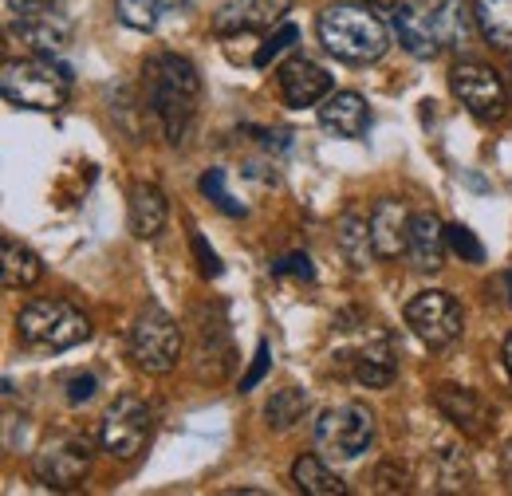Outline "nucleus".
<instances>
[{"mask_svg": "<svg viewBox=\"0 0 512 496\" xmlns=\"http://www.w3.org/2000/svg\"><path fill=\"white\" fill-rule=\"evenodd\" d=\"M146 91H150V107L166 130V138L186 142L197 119V95H201L197 67L182 56H158L146 63Z\"/></svg>", "mask_w": 512, "mask_h": 496, "instance_id": "f257e3e1", "label": "nucleus"}, {"mask_svg": "<svg viewBox=\"0 0 512 496\" xmlns=\"http://www.w3.org/2000/svg\"><path fill=\"white\" fill-rule=\"evenodd\" d=\"M320 44L343 63H375L390 48L386 24L359 0V4H327L320 12Z\"/></svg>", "mask_w": 512, "mask_h": 496, "instance_id": "f03ea898", "label": "nucleus"}, {"mask_svg": "<svg viewBox=\"0 0 512 496\" xmlns=\"http://www.w3.org/2000/svg\"><path fill=\"white\" fill-rule=\"evenodd\" d=\"M0 91L12 107L24 111H60L67 103V71L56 67L52 60H8L0 67Z\"/></svg>", "mask_w": 512, "mask_h": 496, "instance_id": "7ed1b4c3", "label": "nucleus"}, {"mask_svg": "<svg viewBox=\"0 0 512 496\" xmlns=\"http://www.w3.org/2000/svg\"><path fill=\"white\" fill-rule=\"evenodd\" d=\"M16 331L32 351H71L91 335V319L64 300H36L20 311Z\"/></svg>", "mask_w": 512, "mask_h": 496, "instance_id": "20e7f679", "label": "nucleus"}, {"mask_svg": "<svg viewBox=\"0 0 512 496\" xmlns=\"http://www.w3.org/2000/svg\"><path fill=\"white\" fill-rule=\"evenodd\" d=\"M375 441V414L359 402H343L323 410L316 422V449L327 461H355Z\"/></svg>", "mask_w": 512, "mask_h": 496, "instance_id": "39448f33", "label": "nucleus"}, {"mask_svg": "<svg viewBox=\"0 0 512 496\" xmlns=\"http://www.w3.org/2000/svg\"><path fill=\"white\" fill-rule=\"evenodd\" d=\"M130 359L146 374H166L182 359V327L162 308L138 311L130 327Z\"/></svg>", "mask_w": 512, "mask_h": 496, "instance_id": "423d86ee", "label": "nucleus"}, {"mask_svg": "<svg viewBox=\"0 0 512 496\" xmlns=\"http://www.w3.org/2000/svg\"><path fill=\"white\" fill-rule=\"evenodd\" d=\"M150 430H154V414L150 406L138 398V394H119L107 414H103V426H99V441L111 457L119 461H134L146 441H150Z\"/></svg>", "mask_w": 512, "mask_h": 496, "instance_id": "0eeeda50", "label": "nucleus"}, {"mask_svg": "<svg viewBox=\"0 0 512 496\" xmlns=\"http://www.w3.org/2000/svg\"><path fill=\"white\" fill-rule=\"evenodd\" d=\"M406 327L426 347H449L465 327V311L449 292H418L406 304Z\"/></svg>", "mask_w": 512, "mask_h": 496, "instance_id": "6e6552de", "label": "nucleus"}, {"mask_svg": "<svg viewBox=\"0 0 512 496\" xmlns=\"http://www.w3.org/2000/svg\"><path fill=\"white\" fill-rule=\"evenodd\" d=\"M91 473V441L83 434H60L52 437L40 453H36V477L48 489H75L83 485V477Z\"/></svg>", "mask_w": 512, "mask_h": 496, "instance_id": "1a4fd4ad", "label": "nucleus"}, {"mask_svg": "<svg viewBox=\"0 0 512 496\" xmlns=\"http://www.w3.org/2000/svg\"><path fill=\"white\" fill-rule=\"evenodd\" d=\"M449 87L461 99V107H469V115L477 119H501L505 111V83L493 67L485 63H457L449 71Z\"/></svg>", "mask_w": 512, "mask_h": 496, "instance_id": "9d476101", "label": "nucleus"}, {"mask_svg": "<svg viewBox=\"0 0 512 496\" xmlns=\"http://www.w3.org/2000/svg\"><path fill=\"white\" fill-rule=\"evenodd\" d=\"M434 402H438V410L446 414L461 434L485 437L489 426H493V406H489L477 390H465V386H438Z\"/></svg>", "mask_w": 512, "mask_h": 496, "instance_id": "9b49d317", "label": "nucleus"}, {"mask_svg": "<svg viewBox=\"0 0 512 496\" xmlns=\"http://www.w3.org/2000/svg\"><path fill=\"white\" fill-rule=\"evenodd\" d=\"M276 79H280V95H284L288 107H316L320 99L331 95V75L320 63L304 60V56L284 63Z\"/></svg>", "mask_w": 512, "mask_h": 496, "instance_id": "f8f14e48", "label": "nucleus"}, {"mask_svg": "<svg viewBox=\"0 0 512 496\" xmlns=\"http://www.w3.org/2000/svg\"><path fill=\"white\" fill-rule=\"evenodd\" d=\"M371 241H375V256H383V260H394V256H402L406 245H410V209L402 205V201H394V197H383L375 209H371Z\"/></svg>", "mask_w": 512, "mask_h": 496, "instance_id": "ddd939ff", "label": "nucleus"}, {"mask_svg": "<svg viewBox=\"0 0 512 496\" xmlns=\"http://www.w3.org/2000/svg\"><path fill=\"white\" fill-rule=\"evenodd\" d=\"M351 374H355V382H363V386H371V390L390 386L394 374H398V351H394L390 335L379 331L371 343H363V347L351 355Z\"/></svg>", "mask_w": 512, "mask_h": 496, "instance_id": "4468645a", "label": "nucleus"}, {"mask_svg": "<svg viewBox=\"0 0 512 496\" xmlns=\"http://www.w3.org/2000/svg\"><path fill=\"white\" fill-rule=\"evenodd\" d=\"M320 126L339 134V138H363L367 126H371V111H367V99L355 95V91H335L327 95L320 107Z\"/></svg>", "mask_w": 512, "mask_h": 496, "instance_id": "2eb2a0df", "label": "nucleus"}, {"mask_svg": "<svg viewBox=\"0 0 512 496\" xmlns=\"http://www.w3.org/2000/svg\"><path fill=\"white\" fill-rule=\"evenodd\" d=\"M394 32H398V44L418 56V60H434L442 52V40L434 32V20H430V8H414V4H398L394 12Z\"/></svg>", "mask_w": 512, "mask_h": 496, "instance_id": "dca6fc26", "label": "nucleus"}, {"mask_svg": "<svg viewBox=\"0 0 512 496\" xmlns=\"http://www.w3.org/2000/svg\"><path fill=\"white\" fill-rule=\"evenodd\" d=\"M446 229L434 213H414L410 221V245H406V256L418 272H438L442 260H446Z\"/></svg>", "mask_w": 512, "mask_h": 496, "instance_id": "f3484780", "label": "nucleus"}, {"mask_svg": "<svg viewBox=\"0 0 512 496\" xmlns=\"http://www.w3.org/2000/svg\"><path fill=\"white\" fill-rule=\"evenodd\" d=\"M20 40H28L36 52H44V56H60L67 48V40H71V28H67V20L52 8V4H44L36 16H28V20H20L16 28H12Z\"/></svg>", "mask_w": 512, "mask_h": 496, "instance_id": "a211bd4d", "label": "nucleus"}, {"mask_svg": "<svg viewBox=\"0 0 512 496\" xmlns=\"http://www.w3.org/2000/svg\"><path fill=\"white\" fill-rule=\"evenodd\" d=\"M288 12V0H233L217 12L213 28L217 32H249V28H268Z\"/></svg>", "mask_w": 512, "mask_h": 496, "instance_id": "6ab92c4d", "label": "nucleus"}, {"mask_svg": "<svg viewBox=\"0 0 512 496\" xmlns=\"http://www.w3.org/2000/svg\"><path fill=\"white\" fill-rule=\"evenodd\" d=\"M166 217H170V209H166V193L158 186H134L130 193V233L138 237V241H154L162 229H166Z\"/></svg>", "mask_w": 512, "mask_h": 496, "instance_id": "aec40b11", "label": "nucleus"}, {"mask_svg": "<svg viewBox=\"0 0 512 496\" xmlns=\"http://www.w3.org/2000/svg\"><path fill=\"white\" fill-rule=\"evenodd\" d=\"M430 20H434V32H438L442 48H465L473 40V32H481L477 12L465 0H442L438 8H430Z\"/></svg>", "mask_w": 512, "mask_h": 496, "instance_id": "412c9836", "label": "nucleus"}, {"mask_svg": "<svg viewBox=\"0 0 512 496\" xmlns=\"http://www.w3.org/2000/svg\"><path fill=\"white\" fill-rule=\"evenodd\" d=\"M335 241H339L343 260H347L355 272H363V268L371 264L375 241H371V221H367V217H359V213H343L339 225H335Z\"/></svg>", "mask_w": 512, "mask_h": 496, "instance_id": "4be33fe9", "label": "nucleus"}, {"mask_svg": "<svg viewBox=\"0 0 512 496\" xmlns=\"http://www.w3.org/2000/svg\"><path fill=\"white\" fill-rule=\"evenodd\" d=\"M0 276H4V288H32L44 276V264L28 245L4 237L0 241Z\"/></svg>", "mask_w": 512, "mask_h": 496, "instance_id": "5701e85b", "label": "nucleus"}, {"mask_svg": "<svg viewBox=\"0 0 512 496\" xmlns=\"http://www.w3.org/2000/svg\"><path fill=\"white\" fill-rule=\"evenodd\" d=\"M292 485L308 496H343L347 485L335 477V469H327V457H300L292 465Z\"/></svg>", "mask_w": 512, "mask_h": 496, "instance_id": "b1692460", "label": "nucleus"}, {"mask_svg": "<svg viewBox=\"0 0 512 496\" xmlns=\"http://www.w3.org/2000/svg\"><path fill=\"white\" fill-rule=\"evenodd\" d=\"M473 12H477L481 36H485L493 48L512 52V0H477Z\"/></svg>", "mask_w": 512, "mask_h": 496, "instance_id": "393cba45", "label": "nucleus"}, {"mask_svg": "<svg viewBox=\"0 0 512 496\" xmlns=\"http://www.w3.org/2000/svg\"><path fill=\"white\" fill-rule=\"evenodd\" d=\"M304 410H308V394L296 390V386H288V390H276L272 394V402L264 406V418H268L272 430H292L304 418Z\"/></svg>", "mask_w": 512, "mask_h": 496, "instance_id": "a878e982", "label": "nucleus"}, {"mask_svg": "<svg viewBox=\"0 0 512 496\" xmlns=\"http://www.w3.org/2000/svg\"><path fill=\"white\" fill-rule=\"evenodd\" d=\"M174 8H178V0H119V4H115L119 20H123L127 28H138V32L158 28V20H162L166 12H174Z\"/></svg>", "mask_w": 512, "mask_h": 496, "instance_id": "bb28decb", "label": "nucleus"}, {"mask_svg": "<svg viewBox=\"0 0 512 496\" xmlns=\"http://www.w3.org/2000/svg\"><path fill=\"white\" fill-rule=\"evenodd\" d=\"M201 193H205L221 213H229V217H245V205L233 201L229 189H225V170H205V174H201Z\"/></svg>", "mask_w": 512, "mask_h": 496, "instance_id": "cd10ccee", "label": "nucleus"}, {"mask_svg": "<svg viewBox=\"0 0 512 496\" xmlns=\"http://www.w3.org/2000/svg\"><path fill=\"white\" fill-rule=\"evenodd\" d=\"M446 245L453 248L465 264H481V260H485V245H481V241H477V233H473V229H465V225H449Z\"/></svg>", "mask_w": 512, "mask_h": 496, "instance_id": "c85d7f7f", "label": "nucleus"}, {"mask_svg": "<svg viewBox=\"0 0 512 496\" xmlns=\"http://www.w3.org/2000/svg\"><path fill=\"white\" fill-rule=\"evenodd\" d=\"M288 44H296V24H284V28H280V32H276L268 44H260V52L253 56V63H256V67L272 63L276 56H280V52H284V48H288Z\"/></svg>", "mask_w": 512, "mask_h": 496, "instance_id": "c756f323", "label": "nucleus"}, {"mask_svg": "<svg viewBox=\"0 0 512 496\" xmlns=\"http://www.w3.org/2000/svg\"><path fill=\"white\" fill-rule=\"evenodd\" d=\"M272 276H304V280H312L316 268H312V260L304 252H292V256H284V260L272 264Z\"/></svg>", "mask_w": 512, "mask_h": 496, "instance_id": "7c9ffc66", "label": "nucleus"}, {"mask_svg": "<svg viewBox=\"0 0 512 496\" xmlns=\"http://www.w3.org/2000/svg\"><path fill=\"white\" fill-rule=\"evenodd\" d=\"M44 4H48V0H4V16H8V28H16L20 20L36 16Z\"/></svg>", "mask_w": 512, "mask_h": 496, "instance_id": "2f4dec72", "label": "nucleus"}, {"mask_svg": "<svg viewBox=\"0 0 512 496\" xmlns=\"http://www.w3.org/2000/svg\"><path fill=\"white\" fill-rule=\"evenodd\" d=\"M268 363H272V359H268V343H260V347H256V359H253V367H249V374H245V378H241V394H245V390H253L256 382H260V378H264V371H268Z\"/></svg>", "mask_w": 512, "mask_h": 496, "instance_id": "473e14b6", "label": "nucleus"}, {"mask_svg": "<svg viewBox=\"0 0 512 496\" xmlns=\"http://www.w3.org/2000/svg\"><path fill=\"white\" fill-rule=\"evenodd\" d=\"M67 386H71V390H67V402H71V406H79V402H87V398L95 394V378H91V374H75Z\"/></svg>", "mask_w": 512, "mask_h": 496, "instance_id": "72a5a7b5", "label": "nucleus"}, {"mask_svg": "<svg viewBox=\"0 0 512 496\" xmlns=\"http://www.w3.org/2000/svg\"><path fill=\"white\" fill-rule=\"evenodd\" d=\"M193 248H197V256H201V272H205V276H221V264H217L213 248H205L201 237H193Z\"/></svg>", "mask_w": 512, "mask_h": 496, "instance_id": "f704fd0d", "label": "nucleus"}, {"mask_svg": "<svg viewBox=\"0 0 512 496\" xmlns=\"http://www.w3.org/2000/svg\"><path fill=\"white\" fill-rule=\"evenodd\" d=\"M501 473H505V481L512 485V441L505 445V453H501Z\"/></svg>", "mask_w": 512, "mask_h": 496, "instance_id": "c9c22d12", "label": "nucleus"}, {"mask_svg": "<svg viewBox=\"0 0 512 496\" xmlns=\"http://www.w3.org/2000/svg\"><path fill=\"white\" fill-rule=\"evenodd\" d=\"M501 359H505V371H509V378H512V335L505 339V351H501Z\"/></svg>", "mask_w": 512, "mask_h": 496, "instance_id": "e433bc0d", "label": "nucleus"}, {"mask_svg": "<svg viewBox=\"0 0 512 496\" xmlns=\"http://www.w3.org/2000/svg\"><path fill=\"white\" fill-rule=\"evenodd\" d=\"M402 4H414V8H438L442 0H402Z\"/></svg>", "mask_w": 512, "mask_h": 496, "instance_id": "4c0bfd02", "label": "nucleus"}, {"mask_svg": "<svg viewBox=\"0 0 512 496\" xmlns=\"http://www.w3.org/2000/svg\"><path fill=\"white\" fill-rule=\"evenodd\" d=\"M509 308H512V272H509Z\"/></svg>", "mask_w": 512, "mask_h": 496, "instance_id": "58836bf2", "label": "nucleus"}, {"mask_svg": "<svg viewBox=\"0 0 512 496\" xmlns=\"http://www.w3.org/2000/svg\"><path fill=\"white\" fill-rule=\"evenodd\" d=\"M363 4H390V0H363Z\"/></svg>", "mask_w": 512, "mask_h": 496, "instance_id": "ea45409f", "label": "nucleus"}]
</instances>
